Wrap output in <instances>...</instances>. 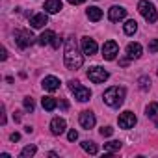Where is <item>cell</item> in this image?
<instances>
[{
	"label": "cell",
	"mask_w": 158,
	"mask_h": 158,
	"mask_svg": "<svg viewBox=\"0 0 158 158\" xmlns=\"http://www.w3.org/2000/svg\"><path fill=\"white\" fill-rule=\"evenodd\" d=\"M41 104H43V108L48 110V112H52V110L58 106V102H56L54 97H43V99H41Z\"/></svg>",
	"instance_id": "d6986e66"
},
{
	"label": "cell",
	"mask_w": 158,
	"mask_h": 158,
	"mask_svg": "<svg viewBox=\"0 0 158 158\" xmlns=\"http://www.w3.org/2000/svg\"><path fill=\"white\" fill-rule=\"evenodd\" d=\"M138 84H139V89L147 91V89L151 88V78H149V76H141L139 80H138Z\"/></svg>",
	"instance_id": "d4e9b609"
},
{
	"label": "cell",
	"mask_w": 158,
	"mask_h": 158,
	"mask_svg": "<svg viewBox=\"0 0 158 158\" xmlns=\"http://www.w3.org/2000/svg\"><path fill=\"white\" fill-rule=\"evenodd\" d=\"M15 43L19 48H26L34 43V34L30 30H17L15 32Z\"/></svg>",
	"instance_id": "8992f818"
},
{
	"label": "cell",
	"mask_w": 158,
	"mask_h": 158,
	"mask_svg": "<svg viewBox=\"0 0 158 158\" xmlns=\"http://www.w3.org/2000/svg\"><path fill=\"white\" fill-rule=\"evenodd\" d=\"M102 99H104V102H106L108 106L117 108V106H121V104H123V101H125V88L112 86V88H108V89L104 91Z\"/></svg>",
	"instance_id": "7a4b0ae2"
},
{
	"label": "cell",
	"mask_w": 158,
	"mask_h": 158,
	"mask_svg": "<svg viewBox=\"0 0 158 158\" xmlns=\"http://www.w3.org/2000/svg\"><path fill=\"white\" fill-rule=\"evenodd\" d=\"M47 23H48V19H47V15H45V13H37V15H34V17L30 19L32 28H43Z\"/></svg>",
	"instance_id": "2e32d148"
},
{
	"label": "cell",
	"mask_w": 158,
	"mask_h": 158,
	"mask_svg": "<svg viewBox=\"0 0 158 158\" xmlns=\"http://www.w3.org/2000/svg\"><path fill=\"white\" fill-rule=\"evenodd\" d=\"M61 10V0H47L45 2V11L47 13H58Z\"/></svg>",
	"instance_id": "e0dca14e"
},
{
	"label": "cell",
	"mask_w": 158,
	"mask_h": 158,
	"mask_svg": "<svg viewBox=\"0 0 158 158\" xmlns=\"http://www.w3.org/2000/svg\"><path fill=\"white\" fill-rule=\"evenodd\" d=\"M138 11L143 15V19L147 23H156V19H158V13H156L154 6L151 2H147V0H141V2L138 4Z\"/></svg>",
	"instance_id": "3957f363"
},
{
	"label": "cell",
	"mask_w": 158,
	"mask_h": 158,
	"mask_svg": "<svg viewBox=\"0 0 158 158\" xmlns=\"http://www.w3.org/2000/svg\"><path fill=\"white\" fill-rule=\"evenodd\" d=\"M39 45H52L54 48H58L60 47V37L52 30H45L39 37Z\"/></svg>",
	"instance_id": "52a82bcc"
},
{
	"label": "cell",
	"mask_w": 158,
	"mask_h": 158,
	"mask_svg": "<svg viewBox=\"0 0 158 158\" xmlns=\"http://www.w3.org/2000/svg\"><path fill=\"white\" fill-rule=\"evenodd\" d=\"M119 63H121V65H123V67H127V65H128V60H127V58H123V60H121V61H119Z\"/></svg>",
	"instance_id": "d6a6232c"
},
{
	"label": "cell",
	"mask_w": 158,
	"mask_h": 158,
	"mask_svg": "<svg viewBox=\"0 0 158 158\" xmlns=\"http://www.w3.org/2000/svg\"><path fill=\"white\" fill-rule=\"evenodd\" d=\"M134 125H136V115H134L132 112H123V114L119 115V127H121V128L128 130V128H132Z\"/></svg>",
	"instance_id": "9c48e42d"
},
{
	"label": "cell",
	"mask_w": 158,
	"mask_h": 158,
	"mask_svg": "<svg viewBox=\"0 0 158 158\" xmlns=\"http://www.w3.org/2000/svg\"><path fill=\"white\" fill-rule=\"evenodd\" d=\"M69 88H71V91L74 93V99H78L80 102H86V101H89V97H91V91H89L88 88H84L80 82L73 80V82H69Z\"/></svg>",
	"instance_id": "277c9868"
},
{
	"label": "cell",
	"mask_w": 158,
	"mask_h": 158,
	"mask_svg": "<svg viewBox=\"0 0 158 158\" xmlns=\"http://www.w3.org/2000/svg\"><path fill=\"white\" fill-rule=\"evenodd\" d=\"M108 17H110L112 23H117V21H121V19L127 17V10L121 8V6H112L110 11H108Z\"/></svg>",
	"instance_id": "8fae6325"
},
{
	"label": "cell",
	"mask_w": 158,
	"mask_h": 158,
	"mask_svg": "<svg viewBox=\"0 0 158 158\" xmlns=\"http://www.w3.org/2000/svg\"><path fill=\"white\" fill-rule=\"evenodd\" d=\"M119 149H121V141H108V143H104V151L106 152H115Z\"/></svg>",
	"instance_id": "603a6c76"
},
{
	"label": "cell",
	"mask_w": 158,
	"mask_h": 158,
	"mask_svg": "<svg viewBox=\"0 0 158 158\" xmlns=\"http://www.w3.org/2000/svg\"><path fill=\"white\" fill-rule=\"evenodd\" d=\"M10 139H11V141H19V139H21V134H19V132H13V134L10 136Z\"/></svg>",
	"instance_id": "f546056e"
},
{
	"label": "cell",
	"mask_w": 158,
	"mask_h": 158,
	"mask_svg": "<svg viewBox=\"0 0 158 158\" xmlns=\"http://www.w3.org/2000/svg\"><path fill=\"white\" fill-rule=\"evenodd\" d=\"M82 50H84L86 56H93V54H97V43H95V39H91V37H84V39H82Z\"/></svg>",
	"instance_id": "7c38bea8"
},
{
	"label": "cell",
	"mask_w": 158,
	"mask_h": 158,
	"mask_svg": "<svg viewBox=\"0 0 158 158\" xmlns=\"http://www.w3.org/2000/svg\"><path fill=\"white\" fill-rule=\"evenodd\" d=\"M84 63V56L80 54V50H78V43L74 39V35H69L65 39V65L67 69H80Z\"/></svg>",
	"instance_id": "6da1fadb"
},
{
	"label": "cell",
	"mask_w": 158,
	"mask_h": 158,
	"mask_svg": "<svg viewBox=\"0 0 158 158\" xmlns=\"http://www.w3.org/2000/svg\"><path fill=\"white\" fill-rule=\"evenodd\" d=\"M112 134H114V128H112V127H102V128H101V136L108 138V136H112Z\"/></svg>",
	"instance_id": "4316f807"
},
{
	"label": "cell",
	"mask_w": 158,
	"mask_h": 158,
	"mask_svg": "<svg viewBox=\"0 0 158 158\" xmlns=\"http://www.w3.org/2000/svg\"><path fill=\"white\" fill-rule=\"evenodd\" d=\"M41 86H43L47 91H56V89L60 88V80H58L56 76H45Z\"/></svg>",
	"instance_id": "5bb4252c"
},
{
	"label": "cell",
	"mask_w": 158,
	"mask_h": 158,
	"mask_svg": "<svg viewBox=\"0 0 158 158\" xmlns=\"http://www.w3.org/2000/svg\"><path fill=\"white\" fill-rule=\"evenodd\" d=\"M147 117H151V119H158V102H151L149 106H147Z\"/></svg>",
	"instance_id": "ffe728a7"
},
{
	"label": "cell",
	"mask_w": 158,
	"mask_h": 158,
	"mask_svg": "<svg viewBox=\"0 0 158 158\" xmlns=\"http://www.w3.org/2000/svg\"><path fill=\"white\" fill-rule=\"evenodd\" d=\"M35 151H37V147H35V145H26V147L21 151V158H30V156H34V154H35Z\"/></svg>",
	"instance_id": "7402d4cb"
},
{
	"label": "cell",
	"mask_w": 158,
	"mask_h": 158,
	"mask_svg": "<svg viewBox=\"0 0 158 158\" xmlns=\"http://www.w3.org/2000/svg\"><path fill=\"white\" fill-rule=\"evenodd\" d=\"M86 0H69V4H73V6H78V4H84Z\"/></svg>",
	"instance_id": "4dcf8cb0"
},
{
	"label": "cell",
	"mask_w": 158,
	"mask_h": 158,
	"mask_svg": "<svg viewBox=\"0 0 158 158\" xmlns=\"http://www.w3.org/2000/svg\"><path fill=\"white\" fill-rule=\"evenodd\" d=\"M149 52H158V39H151V43H149Z\"/></svg>",
	"instance_id": "83f0119b"
},
{
	"label": "cell",
	"mask_w": 158,
	"mask_h": 158,
	"mask_svg": "<svg viewBox=\"0 0 158 158\" xmlns=\"http://www.w3.org/2000/svg\"><path fill=\"white\" fill-rule=\"evenodd\" d=\"M67 139H69V141H76V139H78V132H76V130H69Z\"/></svg>",
	"instance_id": "f1b7e54d"
},
{
	"label": "cell",
	"mask_w": 158,
	"mask_h": 158,
	"mask_svg": "<svg viewBox=\"0 0 158 158\" xmlns=\"http://www.w3.org/2000/svg\"><path fill=\"white\" fill-rule=\"evenodd\" d=\"M0 60H2V61L8 60V50H6V48H2V56H0Z\"/></svg>",
	"instance_id": "1f68e13d"
},
{
	"label": "cell",
	"mask_w": 158,
	"mask_h": 158,
	"mask_svg": "<svg viewBox=\"0 0 158 158\" xmlns=\"http://www.w3.org/2000/svg\"><path fill=\"white\" fill-rule=\"evenodd\" d=\"M141 45L139 43H130L128 47H127V56L130 58V60H136V58H139L141 56Z\"/></svg>",
	"instance_id": "9a60e30c"
},
{
	"label": "cell",
	"mask_w": 158,
	"mask_h": 158,
	"mask_svg": "<svg viewBox=\"0 0 158 158\" xmlns=\"http://www.w3.org/2000/svg\"><path fill=\"white\" fill-rule=\"evenodd\" d=\"M108 71L106 69H102V67H99V65H95V67H91L89 71H88V78L93 82V84H102L104 80H108Z\"/></svg>",
	"instance_id": "5b68a950"
},
{
	"label": "cell",
	"mask_w": 158,
	"mask_h": 158,
	"mask_svg": "<svg viewBox=\"0 0 158 158\" xmlns=\"http://www.w3.org/2000/svg\"><path fill=\"white\" fill-rule=\"evenodd\" d=\"M82 149H84L86 152H89V154H97V152H99V147H97V143H93V141H82Z\"/></svg>",
	"instance_id": "44dd1931"
},
{
	"label": "cell",
	"mask_w": 158,
	"mask_h": 158,
	"mask_svg": "<svg viewBox=\"0 0 158 158\" xmlns=\"http://www.w3.org/2000/svg\"><path fill=\"white\" fill-rule=\"evenodd\" d=\"M117 54H119V45L115 41L110 39V41H106L102 45V56H104V60H114Z\"/></svg>",
	"instance_id": "ba28073f"
},
{
	"label": "cell",
	"mask_w": 158,
	"mask_h": 158,
	"mask_svg": "<svg viewBox=\"0 0 158 158\" xmlns=\"http://www.w3.org/2000/svg\"><path fill=\"white\" fill-rule=\"evenodd\" d=\"M88 17H89V21L97 23V21H101V17H102V10L97 8V6H91V8H88Z\"/></svg>",
	"instance_id": "ac0fdd59"
},
{
	"label": "cell",
	"mask_w": 158,
	"mask_h": 158,
	"mask_svg": "<svg viewBox=\"0 0 158 158\" xmlns=\"http://www.w3.org/2000/svg\"><path fill=\"white\" fill-rule=\"evenodd\" d=\"M156 121H158V119H156Z\"/></svg>",
	"instance_id": "836d02e7"
},
{
	"label": "cell",
	"mask_w": 158,
	"mask_h": 158,
	"mask_svg": "<svg viewBox=\"0 0 158 158\" xmlns=\"http://www.w3.org/2000/svg\"><path fill=\"white\" fill-rule=\"evenodd\" d=\"M34 108H35V106H34V101H32L30 97H26V99H24V110H26V112H34Z\"/></svg>",
	"instance_id": "484cf974"
},
{
	"label": "cell",
	"mask_w": 158,
	"mask_h": 158,
	"mask_svg": "<svg viewBox=\"0 0 158 158\" xmlns=\"http://www.w3.org/2000/svg\"><path fill=\"white\" fill-rule=\"evenodd\" d=\"M136 30H138V23H136V21H127V23H125V34L132 35Z\"/></svg>",
	"instance_id": "cb8c5ba5"
},
{
	"label": "cell",
	"mask_w": 158,
	"mask_h": 158,
	"mask_svg": "<svg viewBox=\"0 0 158 158\" xmlns=\"http://www.w3.org/2000/svg\"><path fill=\"white\" fill-rule=\"evenodd\" d=\"M50 132H52L54 136H61V134L65 132V119H61V117H54L52 123H50Z\"/></svg>",
	"instance_id": "4fadbf2b"
},
{
	"label": "cell",
	"mask_w": 158,
	"mask_h": 158,
	"mask_svg": "<svg viewBox=\"0 0 158 158\" xmlns=\"http://www.w3.org/2000/svg\"><path fill=\"white\" fill-rule=\"evenodd\" d=\"M78 121H80L82 128H86V130H89V128L95 127V115H93L89 110H84V112L80 114V117H78Z\"/></svg>",
	"instance_id": "30bf717a"
}]
</instances>
